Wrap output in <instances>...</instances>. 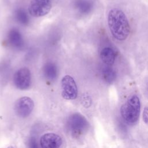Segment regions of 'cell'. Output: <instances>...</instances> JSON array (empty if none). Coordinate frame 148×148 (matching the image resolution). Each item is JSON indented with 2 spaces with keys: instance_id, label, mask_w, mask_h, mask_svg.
<instances>
[{
  "instance_id": "1",
  "label": "cell",
  "mask_w": 148,
  "mask_h": 148,
  "mask_svg": "<svg viewBox=\"0 0 148 148\" xmlns=\"http://www.w3.org/2000/svg\"><path fill=\"white\" fill-rule=\"evenodd\" d=\"M108 24L113 37L118 41H124L130 33L128 20L123 10L113 8L108 14Z\"/></svg>"
},
{
  "instance_id": "2",
  "label": "cell",
  "mask_w": 148,
  "mask_h": 148,
  "mask_svg": "<svg viewBox=\"0 0 148 148\" xmlns=\"http://www.w3.org/2000/svg\"><path fill=\"white\" fill-rule=\"evenodd\" d=\"M140 111V99L136 95L131 96L123 104L120 114L123 119L128 124H134L138 120Z\"/></svg>"
},
{
  "instance_id": "3",
  "label": "cell",
  "mask_w": 148,
  "mask_h": 148,
  "mask_svg": "<svg viewBox=\"0 0 148 148\" xmlns=\"http://www.w3.org/2000/svg\"><path fill=\"white\" fill-rule=\"evenodd\" d=\"M67 126L72 134L80 135L87 130L88 123L82 114L76 113L72 114L67 121Z\"/></svg>"
},
{
  "instance_id": "4",
  "label": "cell",
  "mask_w": 148,
  "mask_h": 148,
  "mask_svg": "<svg viewBox=\"0 0 148 148\" xmlns=\"http://www.w3.org/2000/svg\"><path fill=\"white\" fill-rule=\"evenodd\" d=\"M62 97L67 100L76 98L78 90L74 79L70 75L64 76L61 82Z\"/></svg>"
},
{
  "instance_id": "5",
  "label": "cell",
  "mask_w": 148,
  "mask_h": 148,
  "mask_svg": "<svg viewBox=\"0 0 148 148\" xmlns=\"http://www.w3.org/2000/svg\"><path fill=\"white\" fill-rule=\"evenodd\" d=\"M51 8L50 0H31L28 5V12L34 17H42L50 12Z\"/></svg>"
},
{
  "instance_id": "6",
  "label": "cell",
  "mask_w": 148,
  "mask_h": 148,
  "mask_svg": "<svg viewBox=\"0 0 148 148\" xmlns=\"http://www.w3.org/2000/svg\"><path fill=\"white\" fill-rule=\"evenodd\" d=\"M13 83L16 87L19 90L28 89L31 83V74L29 69L23 67L16 71L13 75Z\"/></svg>"
},
{
  "instance_id": "7",
  "label": "cell",
  "mask_w": 148,
  "mask_h": 148,
  "mask_svg": "<svg viewBox=\"0 0 148 148\" xmlns=\"http://www.w3.org/2000/svg\"><path fill=\"white\" fill-rule=\"evenodd\" d=\"M34 108V103L32 99L28 97H23L16 101L14 110L18 116L24 118L31 113Z\"/></svg>"
},
{
  "instance_id": "8",
  "label": "cell",
  "mask_w": 148,
  "mask_h": 148,
  "mask_svg": "<svg viewBox=\"0 0 148 148\" xmlns=\"http://www.w3.org/2000/svg\"><path fill=\"white\" fill-rule=\"evenodd\" d=\"M42 148H60L62 145V139L58 135L54 133H46L40 139Z\"/></svg>"
},
{
  "instance_id": "9",
  "label": "cell",
  "mask_w": 148,
  "mask_h": 148,
  "mask_svg": "<svg viewBox=\"0 0 148 148\" xmlns=\"http://www.w3.org/2000/svg\"><path fill=\"white\" fill-rule=\"evenodd\" d=\"M9 43L16 49H21L24 45V40L20 32L16 28L10 29L8 35Z\"/></svg>"
},
{
  "instance_id": "10",
  "label": "cell",
  "mask_w": 148,
  "mask_h": 148,
  "mask_svg": "<svg viewBox=\"0 0 148 148\" xmlns=\"http://www.w3.org/2000/svg\"><path fill=\"white\" fill-rule=\"evenodd\" d=\"M100 58L106 65L110 66L114 64L116 59V55L112 48L106 47L101 51Z\"/></svg>"
},
{
  "instance_id": "11",
  "label": "cell",
  "mask_w": 148,
  "mask_h": 148,
  "mask_svg": "<svg viewBox=\"0 0 148 148\" xmlns=\"http://www.w3.org/2000/svg\"><path fill=\"white\" fill-rule=\"evenodd\" d=\"M43 75L49 80H55L58 76V69L56 65L53 62H47L45 64L43 68Z\"/></svg>"
},
{
  "instance_id": "12",
  "label": "cell",
  "mask_w": 148,
  "mask_h": 148,
  "mask_svg": "<svg viewBox=\"0 0 148 148\" xmlns=\"http://www.w3.org/2000/svg\"><path fill=\"white\" fill-rule=\"evenodd\" d=\"M75 6L81 13L86 14L91 11L92 5L88 0H76L75 2Z\"/></svg>"
},
{
  "instance_id": "13",
  "label": "cell",
  "mask_w": 148,
  "mask_h": 148,
  "mask_svg": "<svg viewBox=\"0 0 148 148\" xmlns=\"http://www.w3.org/2000/svg\"><path fill=\"white\" fill-rule=\"evenodd\" d=\"M14 17L17 22L23 25H27L29 23V17L23 9H18L14 13Z\"/></svg>"
},
{
  "instance_id": "14",
  "label": "cell",
  "mask_w": 148,
  "mask_h": 148,
  "mask_svg": "<svg viewBox=\"0 0 148 148\" xmlns=\"http://www.w3.org/2000/svg\"><path fill=\"white\" fill-rule=\"evenodd\" d=\"M102 76L105 81L108 83H113L116 77L115 71L109 66H107L103 69Z\"/></svg>"
},
{
  "instance_id": "15",
  "label": "cell",
  "mask_w": 148,
  "mask_h": 148,
  "mask_svg": "<svg viewBox=\"0 0 148 148\" xmlns=\"http://www.w3.org/2000/svg\"><path fill=\"white\" fill-rule=\"evenodd\" d=\"M28 146V148H39L36 140L34 137H32L29 139Z\"/></svg>"
},
{
  "instance_id": "16",
  "label": "cell",
  "mask_w": 148,
  "mask_h": 148,
  "mask_svg": "<svg viewBox=\"0 0 148 148\" xmlns=\"http://www.w3.org/2000/svg\"><path fill=\"white\" fill-rule=\"evenodd\" d=\"M82 103L84 107H89L91 103V100L90 97L86 95L82 98Z\"/></svg>"
},
{
  "instance_id": "17",
  "label": "cell",
  "mask_w": 148,
  "mask_h": 148,
  "mask_svg": "<svg viewBox=\"0 0 148 148\" xmlns=\"http://www.w3.org/2000/svg\"><path fill=\"white\" fill-rule=\"evenodd\" d=\"M143 120L145 124L148 125V105L144 108L143 112Z\"/></svg>"
},
{
  "instance_id": "18",
  "label": "cell",
  "mask_w": 148,
  "mask_h": 148,
  "mask_svg": "<svg viewBox=\"0 0 148 148\" xmlns=\"http://www.w3.org/2000/svg\"><path fill=\"white\" fill-rule=\"evenodd\" d=\"M7 148H16V147H15L14 146H10L9 147H8Z\"/></svg>"
},
{
  "instance_id": "19",
  "label": "cell",
  "mask_w": 148,
  "mask_h": 148,
  "mask_svg": "<svg viewBox=\"0 0 148 148\" xmlns=\"http://www.w3.org/2000/svg\"><path fill=\"white\" fill-rule=\"evenodd\" d=\"M146 88H147V90L148 91V83H147V85H146Z\"/></svg>"
}]
</instances>
